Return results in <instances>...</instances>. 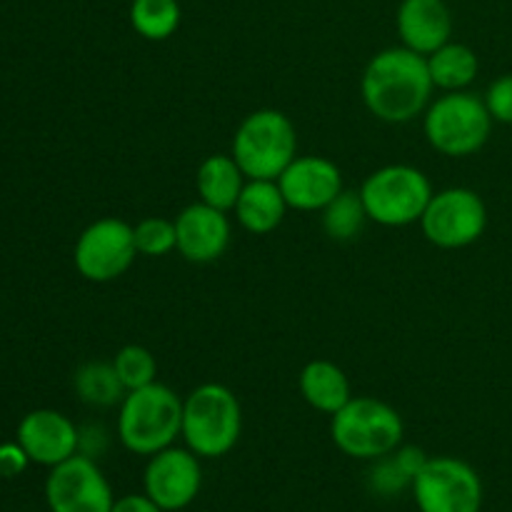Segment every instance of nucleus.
<instances>
[{
  "label": "nucleus",
  "instance_id": "nucleus-1",
  "mask_svg": "<svg viewBox=\"0 0 512 512\" xmlns=\"http://www.w3.org/2000/svg\"><path fill=\"white\" fill-rule=\"evenodd\" d=\"M428 58L398 45L385 48L365 65L360 93L370 113L383 123H410L433 103Z\"/></svg>",
  "mask_w": 512,
  "mask_h": 512
},
{
  "label": "nucleus",
  "instance_id": "nucleus-2",
  "mask_svg": "<svg viewBox=\"0 0 512 512\" xmlns=\"http://www.w3.org/2000/svg\"><path fill=\"white\" fill-rule=\"evenodd\" d=\"M183 433V400L173 388L150 383L125 393L118 413V438L135 455H155Z\"/></svg>",
  "mask_w": 512,
  "mask_h": 512
},
{
  "label": "nucleus",
  "instance_id": "nucleus-3",
  "mask_svg": "<svg viewBox=\"0 0 512 512\" xmlns=\"http://www.w3.org/2000/svg\"><path fill=\"white\" fill-rule=\"evenodd\" d=\"M243 433L238 395L220 383H203L183 400V440L198 458H223Z\"/></svg>",
  "mask_w": 512,
  "mask_h": 512
},
{
  "label": "nucleus",
  "instance_id": "nucleus-4",
  "mask_svg": "<svg viewBox=\"0 0 512 512\" xmlns=\"http://www.w3.org/2000/svg\"><path fill=\"white\" fill-rule=\"evenodd\" d=\"M230 155L248 180H278L298 155L293 120L273 108L245 115L235 130Z\"/></svg>",
  "mask_w": 512,
  "mask_h": 512
},
{
  "label": "nucleus",
  "instance_id": "nucleus-5",
  "mask_svg": "<svg viewBox=\"0 0 512 512\" xmlns=\"http://www.w3.org/2000/svg\"><path fill=\"white\" fill-rule=\"evenodd\" d=\"M493 115L470 90L443 93L428 105L423 130L428 143L448 158H468L485 148L493 133Z\"/></svg>",
  "mask_w": 512,
  "mask_h": 512
},
{
  "label": "nucleus",
  "instance_id": "nucleus-6",
  "mask_svg": "<svg viewBox=\"0 0 512 512\" xmlns=\"http://www.w3.org/2000/svg\"><path fill=\"white\" fill-rule=\"evenodd\" d=\"M330 438L340 453L355 460H378L395 453L403 440V418L378 398H350L330 415Z\"/></svg>",
  "mask_w": 512,
  "mask_h": 512
},
{
  "label": "nucleus",
  "instance_id": "nucleus-7",
  "mask_svg": "<svg viewBox=\"0 0 512 512\" xmlns=\"http://www.w3.org/2000/svg\"><path fill=\"white\" fill-rule=\"evenodd\" d=\"M358 193L368 220L385 228H405L420 223L433 198V185L413 165H385L365 178Z\"/></svg>",
  "mask_w": 512,
  "mask_h": 512
},
{
  "label": "nucleus",
  "instance_id": "nucleus-8",
  "mask_svg": "<svg viewBox=\"0 0 512 512\" xmlns=\"http://www.w3.org/2000/svg\"><path fill=\"white\" fill-rule=\"evenodd\" d=\"M410 488L420 512H480L483 508L480 475L473 465L450 455L428 458Z\"/></svg>",
  "mask_w": 512,
  "mask_h": 512
},
{
  "label": "nucleus",
  "instance_id": "nucleus-9",
  "mask_svg": "<svg viewBox=\"0 0 512 512\" xmlns=\"http://www.w3.org/2000/svg\"><path fill=\"white\" fill-rule=\"evenodd\" d=\"M420 228L425 238L438 248H468L483 238L488 228V208L475 190L445 188L433 193L420 218Z\"/></svg>",
  "mask_w": 512,
  "mask_h": 512
},
{
  "label": "nucleus",
  "instance_id": "nucleus-10",
  "mask_svg": "<svg viewBox=\"0 0 512 512\" xmlns=\"http://www.w3.org/2000/svg\"><path fill=\"white\" fill-rule=\"evenodd\" d=\"M138 258L133 225L120 218H100L90 223L75 243L73 260L78 273L90 283H110L128 273Z\"/></svg>",
  "mask_w": 512,
  "mask_h": 512
},
{
  "label": "nucleus",
  "instance_id": "nucleus-11",
  "mask_svg": "<svg viewBox=\"0 0 512 512\" xmlns=\"http://www.w3.org/2000/svg\"><path fill=\"white\" fill-rule=\"evenodd\" d=\"M45 500L50 512H110L115 503L103 470L90 455L80 453L50 468Z\"/></svg>",
  "mask_w": 512,
  "mask_h": 512
},
{
  "label": "nucleus",
  "instance_id": "nucleus-12",
  "mask_svg": "<svg viewBox=\"0 0 512 512\" xmlns=\"http://www.w3.org/2000/svg\"><path fill=\"white\" fill-rule=\"evenodd\" d=\"M145 495L158 503L163 512L183 510L198 498L203 485V470L200 458L188 448H165L150 455L145 468Z\"/></svg>",
  "mask_w": 512,
  "mask_h": 512
},
{
  "label": "nucleus",
  "instance_id": "nucleus-13",
  "mask_svg": "<svg viewBox=\"0 0 512 512\" xmlns=\"http://www.w3.org/2000/svg\"><path fill=\"white\" fill-rule=\"evenodd\" d=\"M288 208L315 213L323 210L343 190V173L323 155H295L278 178Z\"/></svg>",
  "mask_w": 512,
  "mask_h": 512
},
{
  "label": "nucleus",
  "instance_id": "nucleus-14",
  "mask_svg": "<svg viewBox=\"0 0 512 512\" xmlns=\"http://www.w3.org/2000/svg\"><path fill=\"white\" fill-rule=\"evenodd\" d=\"M18 443L28 453L30 463L55 468V465L78 455L80 430L75 428L68 415L58 413V410L40 408L20 420Z\"/></svg>",
  "mask_w": 512,
  "mask_h": 512
},
{
  "label": "nucleus",
  "instance_id": "nucleus-15",
  "mask_svg": "<svg viewBox=\"0 0 512 512\" xmlns=\"http://www.w3.org/2000/svg\"><path fill=\"white\" fill-rule=\"evenodd\" d=\"M178 233V253L190 263H213L223 258L230 245V220L225 210L208 203H193L183 208L175 218Z\"/></svg>",
  "mask_w": 512,
  "mask_h": 512
},
{
  "label": "nucleus",
  "instance_id": "nucleus-16",
  "mask_svg": "<svg viewBox=\"0 0 512 512\" xmlns=\"http://www.w3.org/2000/svg\"><path fill=\"white\" fill-rule=\"evenodd\" d=\"M395 25L405 48L420 55L435 53L453 35L448 0H400Z\"/></svg>",
  "mask_w": 512,
  "mask_h": 512
},
{
  "label": "nucleus",
  "instance_id": "nucleus-17",
  "mask_svg": "<svg viewBox=\"0 0 512 512\" xmlns=\"http://www.w3.org/2000/svg\"><path fill=\"white\" fill-rule=\"evenodd\" d=\"M285 210H288V203H285L278 180H245L233 213L248 233L268 235L283 223Z\"/></svg>",
  "mask_w": 512,
  "mask_h": 512
},
{
  "label": "nucleus",
  "instance_id": "nucleus-18",
  "mask_svg": "<svg viewBox=\"0 0 512 512\" xmlns=\"http://www.w3.org/2000/svg\"><path fill=\"white\" fill-rule=\"evenodd\" d=\"M298 385L305 403L325 415H335L340 408L348 405L350 398H353L348 375L343 373V368L330 363V360H310V363L300 370Z\"/></svg>",
  "mask_w": 512,
  "mask_h": 512
},
{
  "label": "nucleus",
  "instance_id": "nucleus-19",
  "mask_svg": "<svg viewBox=\"0 0 512 512\" xmlns=\"http://www.w3.org/2000/svg\"><path fill=\"white\" fill-rule=\"evenodd\" d=\"M245 180L248 178L240 170V165L235 163L233 155H208L200 163L198 175H195L200 200L213 205V208L225 210V213L235 208L240 193H243Z\"/></svg>",
  "mask_w": 512,
  "mask_h": 512
},
{
  "label": "nucleus",
  "instance_id": "nucleus-20",
  "mask_svg": "<svg viewBox=\"0 0 512 512\" xmlns=\"http://www.w3.org/2000/svg\"><path fill=\"white\" fill-rule=\"evenodd\" d=\"M428 58V70L433 85L443 93H455V90H468V85L478 78L480 60L475 50L465 43H445L435 53L425 55Z\"/></svg>",
  "mask_w": 512,
  "mask_h": 512
},
{
  "label": "nucleus",
  "instance_id": "nucleus-21",
  "mask_svg": "<svg viewBox=\"0 0 512 512\" xmlns=\"http://www.w3.org/2000/svg\"><path fill=\"white\" fill-rule=\"evenodd\" d=\"M128 18L140 38L160 43L180 28L183 10L178 0H130Z\"/></svg>",
  "mask_w": 512,
  "mask_h": 512
},
{
  "label": "nucleus",
  "instance_id": "nucleus-22",
  "mask_svg": "<svg viewBox=\"0 0 512 512\" xmlns=\"http://www.w3.org/2000/svg\"><path fill=\"white\" fill-rule=\"evenodd\" d=\"M75 393L93 408H110L123 403L128 390L120 383L113 363H88L75 373Z\"/></svg>",
  "mask_w": 512,
  "mask_h": 512
},
{
  "label": "nucleus",
  "instance_id": "nucleus-23",
  "mask_svg": "<svg viewBox=\"0 0 512 512\" xmlns=\"http://www.w3.org/2000/svg\"><path fill=\"white\" fill-rule=\"evenodd\" d=\"M368 213L360 193L355 190H340L338 198L330 200L323 208V228L333 240H350L363 230Z\"/></svg>",
  "mask_w": 512,
  "mask_h": 512
},
{
  "label": "nucleus",
  "instance_id": "nucleus-24",
  "mask_svg": "<svg viewBox=\"0 0 512 512\" xmlns=\"http://www.w3.org/2000/svg\"><path fill=\"white\" fill-rule=\"evenodd\" d=\"M113 368L128 393L130 390L145 388V385L155 383V378H158L155 355L148 348H143V345H125V348H120L113 358Z\"/></svg>",
  "mask_w": 512,
  "mask_h": 512
},
{
  "label": "nucleus",
  "instance_id": "nucleus-25",
  "mask_svg": "<svg viewBox=\"0 0 512 512\" xmlns=\"http://www.w3.org/2000/svg\"><path fill=\"white\" fill-rule=\"evenodd\" d=\"M135 248L138 255L145 258H160L178 248V233H175V220L165 218H145L133 225Z\"/></svg>",
  "mask_w": 512,
  "mask_h": 512
},
{
  "label": "nucleus",
  "instance_id": "nucleus-26",
  "mask_svg": "<svg viewBox=\"0 0 512 512\" xmlns=\"http://www.w3.org/2000/svg\"><path fill=\"white\" fill-rule=\"evenodd\" d=\"M370 485L378 490L380 495H393L398 490H403L405 485H413L410 475L400 468L395 453L385 455V458H378V465L370 473Z\"/></svg>",
  "mask_w": 512,
  "mask_h": 512
},
{
  "label": "nucleus",
  "instance_id": "nucleus-27",
  "mask_svg": "<svg viewBox=\"0 0 512 512\" xmlns=\"http://www.w3.org/2000/svg\"><path fill=\"white\" fill-rule=\"evenodd\" d=\"M483 100L493 120L512 125V73L500 75L498 80H493Z\"/></svg>",
  "mask_w": 512,
  "mask_h": 512
},
{
  "label": "nucleus",
  "instance_id": "nucleus-28",
  "mask_svg": "<svg viewBox=\"0 0 512 512\" xmlns=\"http://www.w3.org/2000/svg\"><path fill=\"white\" fill-rule=\"evenodd\" d=\"M30 458L20 443H3L0 445V478H15V475L23 473L28 468Z\"/></svg>",
  "mask_w": 512,
  "mask_h": 512
},
{
  "label": "nucleus",
  "instance_id": "nucleus-29",
  "mask_svg": "<svg viewBox=\"0 0 512 512\" xmlns=\"http://www.w3.org/2000/svg\"><path fill=\"white\" fill-rule=\"evenodd\" d=\"M110 512H163L150 495H123L113 503Z\"/></svg>",
  "mask_w": 512,
  "mask_h": 512
}]
</instances>
